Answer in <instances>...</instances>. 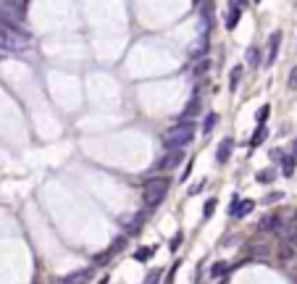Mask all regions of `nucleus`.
I'll use <instances>...</instances> for the list:
<instances>
[{"instance_id":"nucleus-18","label":"nucleus","mask_w":297,"mask_h":284,"mask_svg":"<svg viewBox=\"0 0 297 284\" xmlns=\"http://www.w3.org/2000/svg\"><path fill=\"white\" fill-rule=\"evenodd\" d=\"M142 221H145V213H137V216L132 218V221H129V234H137V231L142 229Z\"/></svg>"},{"instance_id":"nucleus-36","label":"nucleus","mask_w":297,"mask_h":284,"mask_svg":"<svg viewBox=\"0 0 297 284\" xmlns=\"http://www.w3.org/2000/svg\"><path fill=\"white\" fill-rule=\"evenodd\" d=\"M53 284H69V279H66V276H61V279H53Z\"/></svg>"},{"instance_id":"nucleus-24","label":"nucleus","mask_w":297,"mask_h":284,"mask_svg":"<svg viewBox=\"0 0 297 284\" xmlns=\"http://www.w3.org/2000/svg\"><path fill=\"white\" fill-rule=\"evenodd\" d=\"M158 279H160V268H153L150 274L145 276V282H142V284H158Z\"/></svg>"},{"instance_id":"nucleus-33","label":"nucleus","mask_w":297,"mask_h":284,"mask_svg":"<svg viewBox=\"0 0 297 284\" xmlns=\"http://www.w3.org/2000/svg\"><path fill=\"white\" fill-rule=\"evenodd\" d=\"M111 258H113V253H111V250H105V253H100L95 261H98V263H105V261H111Z\"/></svg>"},{"instance_id":"nucleus-28","label":"nucleus","mask_w":297,"mask_h":284,"mask_svg":"<svg viewBox=\"0 0 297 284\" xmlns=\"http://www.w3.org/2000/svg\"><path fill=\"white\" fill-rule=\"evenodd\" d=\"M229 8L231 11H245L247 8V0H229Z\"/></svg>"},{"instance_id":"nucleus-10","label":"nucleus","mask_w":297,"mask_h":284,"mask_svg":"<svg viewBox=\"0 0 297 284\" xmlns=\"http://www.w3.org/2000/svg\"><path fill=\"white\" fill-rule=\"evenodd\" d=\"M89 276H92V268H79L76 274H69L66 279H69V284H87Z\"/></svg>"},{"instance_id":"nucleus-26","label":"nucleus","mask_w":297,"mask_h":284,"mask_svg":"<svg viewBox=\"0 0 297 284\" xmlns=\"http://www.w3.org/2000/svg\"><path fill=\"white\" fill-rule=\"evenodd\" d=\"M250 248H253V250H250V253H253V255H258V258L268 255V248H266V245H250Z\"/></svg>"},{"instance_id":"nucleus-17","label":"nucleus","mask_w":297,"mask_h":284,"mask_svg":"<svg viewBox=\"0 0 297 284\" xmlns=\"http://www.w3.org/2000/svg\"><path fill=\"white\" fill-rule=\"evenodd\" d=\"M281 174H284V177H292V174H295V156L281 158Z\"/></svg>"},{"instance_id":"nucleus-29","label":"nucleus","mask_w":297,"mask_h":284,"mask_svg":"<svg viewBox=\"0 0 297 284\" xmlns=\"http://www.w3.org/2000/svg\"><path fill=\"white\" fill-rule=\"evenodd\" d=\"M176 268H179V263H174V266L169 268V274H166V282L163 284H174V282H176Z\"/></svg>"},{"instance_id":"nucleus-3","label":"nucleus","mask_w":297,"mask_h":284,"mask_svg":"<svg viewBox=\"0 0 297 284\" xmlns=\"http://www.w3.org/2000/svg\"><path fill=\"white\" fill-rule=\"evenodd\" d=\"M169 187H171V179H169V177H156V179H150V182L145 184V192H142V197H145V205H147V208H156V205L163 203V197L169 195Z\"/></svg>"},{"instance_id":"nucleus-32","label":"nucleus","mask_w":297,"mask_h":284,"mask_svg":"<svg viewBox=\"0 0 297 284\" xmlns=\"http://www.w3.org/2000/svg\"><path fill=\"white\" fill-rule=\"evenodd\" d=\"M179 245H182V231H176L171 240V250H179Z\"/></svg>"},{"instance_id":"nucleus-16","label":"nucleus","mask_w":297,"mask_h":284,"mask_svg":"<svg viewBox=\"0 0 297 284\" xmlns=\"http://www.w3.org/2000/svg\"><path fill=\"white\" fill-rule=\"evenodd\" d=\"M229 268H231V266H229V263H224V261L213 263V268H210V279H218V276H224Z\"/></svg>"},{"instance_id":"nucleus-22","label":"nucleus","mask_w":297,"mask_h":284,"mask_svg":"<svg viewBox=\"0 0 297 284\" xmlns=\"http://www.w3.org/2000/svg\"><path fill=\"white\" fill-rule=\"evenodd\" d=\"M216 124H218V113H208V116H205V121H203V132H210Z\"/></svg>"},{"instance_id":"nucleus-35","label":"nucleus","mask_w":297,"mask_h":284,"mask_svg":"<svg viewBox=\"0 0 297 284\" xmlns=\"http://www.w3.org/2000/svg\"><path fill=\"white\" fill-rule=\"evenodd\" d=\"M203 187H205V182H200V184H195V187H190V195H197V192H203Z\"/></svg>"},{"instance_id":"nucleus-39","label":"nucleus","mask_w":297,"mask_h":284,"mask_svg":"<svg viewBox=\"0 0 297 284\" xmlns=\"http://www.w3.org/2000/svg\"><path fill=\"white\" fill-rule=\"evenodd\" d=\"M255 3H261V0H255Z\"/></svg>"},{"instance_id":"nucleus-21","label":"nucleus","mask_w":297,"mask_h":284,"mask_svg":"<svg viewBox=\"0 0 297 284\" xmlns=\"http://www.w3.org/2000/svg\"><path fill=\"white\" fill-rule=\"evenodd\" d=\"M240 16H242V11H231V8H229V18H227V29H234L237 24H240Z\"/></svg>"},{"instance_id":"nucleus-25","label":"nucleus","mask_w":297,"mask_h":284,"mask_svg":"<svg viewBox=\"0 0 297 284\" xmlns=\"http://www.w3.org/2000/svg\"><path fill=\"white\" fill-rule=\"evenodd\" d=\"M216 205H218V203H216V197H210V200H205V208H203V216H205V218H208V216H210V213H213V211H216Z\"/></svg>"},{"instance_id":"nucleus-27","label":"nucleus","mask_w":297,"mask_h":284,"mask_svg":"<svg viewBox=\"0 0 297 284\" xmlns=\"http://www.w3.org/2000/svg\"><path fill=\"white\" fill-rule=\"evenodd\" d=\"M124 245H126V237H119V240H113V245H111V253L116 255L119 250H124Z\"/></svg>"},{"instance_id":"nucleus-19","label":"nucleus","mask_w":297,"mask_h":284,"mask_svg":"<svg viewBox=\"0 0 297 284\" xmlns=\"http://www.w3.org/2000/svg\"><path fill=\"white\" fill-rule=\"evenodd\" d=\"M266 134H268V132H266V126H258V132L253 134V137H250V147H258L263 140H266Z\"/></svg>"},{"instance_id":"nucleus-11","label":"nucleus","mask_w":297,"mask_h":284,"mask_svg":"<svg viewBox=\"0 0 297 284\" xmlns=\"http://www.w3.org/2000/svg\"><path fill=\"white\" fill-rule=\"evenodd\" d=\"M240 79H242V66H234L229 71V89H231V92L240 87Z\"/></svg>"},{"instance_id":"nucleus-12","label":"nucleus","mask_w":297,"mask_h":284,"mask_svg":"<svg viewBox=\"0 0 297 284\" xmlns=\"http://www.w3.org/2000/svg\"><path fill=\"white\" fill-rule=\"evenodd\" d=\"M253 208H255V200H240V205H237V213H234V216L242 218V216H247Z\"/></svg>"},{"instance_id":"nucleus-9","label":"nucleus","mask_w":297,"mask_h":284,"mask_svg":"<svg viewBox=\"0 0 297 284\" xmlns=\"http://www.w3.org/2000/svg\"><path fill=\"white\" fill-rule=\"evenodd\" d=\"M231 147H234V142H231L229 137H227V140H221V145H218V150H216V160H218V163H227V160H229Z\"/></svg>"},{"instance_id":"nucleus-38","label":"nucleus","mask_w":297,"mask_h":284,"mask_svg":"<svg viewBox=\"0 0 297 284\" xmlns=\"http://www.w3.org/2000/svg\"><path fill=\"white\" fill-rule=\"evenodd\" d=\"M98 284H108V276H103V279H100Z\"/></svg>"},{"instance_id":"nucleus-7","label":"nucleus","mask_w":297,"mask_h":284,"mask_svg":"<svg viewBox=\"0 0 297 284\" xmlns=\"http://www.w3.org/2000/svg\"><path fill=\"white\" fill-rule=\"evenodd\" d=\"M258 229H261V231H279L281 229V216H276V213H266V216L258 221Z\"/></svg>"},{"instance_id":"nucleus-23","label":"nucleus","mask_w":297,"mask_h":284,"mask_svg":"<svg viewBox=\"0 0 297 284\" xmlns=\"http://www.w3.org/2000/svg\"><path fill=\"white\" fill-rule=\"evenodd\" d=\"M156 255V248H142V250H137V253H134V258H137V261H147V258H153Z\"/></svg>"},{"instance_id":"nucleus-37","label":"nucleus","mask_w":297,"mask_h":284,"mask_svg":"<svg viewBox=\"0 0 297 284\" xmlns=\"http://www.w3.org/2000/svg\"><path fill=\"white\" fill-rule=\"evenodd\" d=\"M292 156H295V158H297V140H295V142H292Z\"/></svg>"},{"instance_id":"nucleus-30","label":"nucleus","mask_w":297,"mask_h":284,"mask_svg":"<svg viewBox=\"0 0 297 284\" xmlns=\"http://www.w3.org/2000/svg\"><path fill=\"white\" fill-rule=\"evenodd\" d=\"M274 179V171H261L258 174V182H271Z\"/></svg>"},{"instance_id":"nucleus-8","label":"nucleus","mask_w":297,"mask_h":284,"mask_svg":"<svg viewBox=\"0 0 297 284\" xmlns=\"http://www.w3.org/2000/svg\"><path fill=\"white\" fill-rule=\"evenodd\" d=\"M182 158H184V153H182V150H169L163 158L158 160V166H160V169H174V166H176Z\"/></svg>"},{"instance_id":"nucleus-6","label":"nucleus","mask_w":297,"mask_h":284,"mask_svg":"<svg viewBox=\"0 0 297 284\" xmlns=\"http://www.w3.org/2000/svg\"><path fill=\"white\" fill-rule=\"evenodd\" d=\"M205 50H208V35H200L197 40L190 45V50H187V53H190L192 61H197V58H205Z\"/></svg>"},{"instance_id":"nucleus-20","label":"nucleus","mask_w":297,"mask_h":284,"mask_svg":"<svg viewBox=\"0 0 297 284\" xmlns=\"http://www.w3.org/2000/svg\"><path fill=\"white\" fill-rule=\"evenodd\" d=\"M268 113H271V106H261L258 108V126H266V119H268Z\"/></svg>"},{"instance_id":"nucleus-34","label":"nucleus","mask_w":297,"mask_h":284,"mask_svg":"<svg viewBox=\"0 0 297 284\" xmlns=\"http://www.w3.org/2000/svg\"><path fill=\"white\" fill-rule=\"evenodd\" d=\"M237 205H240V200H237V197H231V205H229V216H234V213H237Z\"/></svg>"},{"instance_id":"nucleus-1","label":"nucleus","mask_w":297,"mask_h":284,"mask_svg":"<svg viewBox=\"0 0 297 284\" xmlns=\"http://www.w3.org/2000/svg\"><path fill=\"white\" fill-rule=\"evenodd\" d=\"M29 45H32L29 32L18 29L16 24L0 21V48L3 50H8V53H24Z\"/></svg>"},{"instance_id":"nucleus-2","label":"nucleus","mask_w":297,"mask_h":284,"mask_svg":"<svg viewBox=\"0 0 297 284\" xmlns=\"http://www.w3.org/2000/svg\"><path fill=\"white\" fill-rule=\"evenodd\" d=\"M192 140H195V126H192L190 121H179V124H174L169 132L163 134V145L169 147V150H182Z\"/></svg>"},{"instance_id":"nucleus-5","label":"nucleus","mask_w":297,"mask_h":284,"mask_svg":"<svg viewBox=\"0 0 297 284\" xmlns=\"http://www.w3.org/2000/svg\"><path fill=\"white\" fill-rule=\"evenodd\" d=\"M279 45H281V32H274V35L268 37V55L263 58L266 66H271V63L276 61V55H279Z\"/></svg>"},{"instance_id":"nucleus-31","label":"nucleus","mask_w":297,"mask_h":284,"mask_svg":"<svg viewBox=\"0 0 297 284\" xmlns=\"http://www.w3.org/2000/svg\"><path fill=\"white\" fill-rule=\"evenodd\" d=\"M289 87L297 89V66H295L292 71H289Z\"/></svg>"},{"instance_id":"nucleus-13","label":"nucleus","mask_w":297,"mask_h":284,"mask_svg":"<svg viewBox=\"0 0 297 284\" xmlns=\"http://www.w3.org/2000/svg\"><path fill=\"white\" fill-rule=\"evenodd\" d=\"M261 50L258 48H247V66H253V69H258L261 66Z\"/></svg>"},{"instance_id":"nucleus-14","label":"nucleus","mask_w":297,"mask_h":284,"mask_svg":"<svg viewBox=\"0 0 297 284\" xmlns=\"http://www.w3.org/2000/svg\"><path fill=\"white\" fill-rule=\"evenodd\" d=\"M208 66H210L208 58H197V63H192V74H195V76H203L205 71H208Z\"/></svg>"},{"instance_id":"nucleus-4","label":"nucleus","mask_w":297,"mask_h":284,"mask_svg":"<svg viewBox=\"0 0 297 284\" xmlns=\"http://www.w3.org/2000/svg\"><path fill=\"white\" fill-rule=\"evenodd\" d=\"M27 5L29 0H3L0 3V21H8V24H21L24 16H27Z\"/></svg>"},{"instance_id":"nucleus-15","label":"nucleus","mask_w":297,"mask_h":284,"mask_svg":"<svg viewBox=\"0 0 297 284\" xmlns=\"http://www.w3.org/2000/svg\"><path fill=\"white\" fill-rule=\"evenodd\" d=\"M197 111H200V100L195 98V100H190V103H187V108H184V113H182V119H179V121H187L190 116H195Z\"/></svg>"}]
</instances>
